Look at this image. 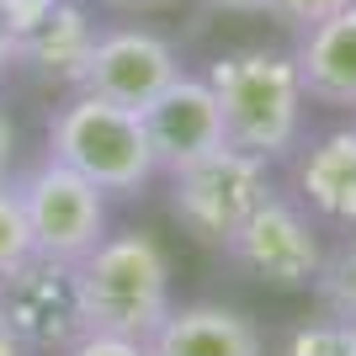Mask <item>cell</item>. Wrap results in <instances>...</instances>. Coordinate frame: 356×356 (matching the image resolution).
<instances>
[{
    "mask_svg": "<svg viewBox=\"0 0 356 356\" xmlns=\"http://www.w3.org/2000/svg\"><path fill=\"white\" fill-rule=\"evenodd\" d=\"M213 11H234V16H266L271 0H208Z\"/></svg>",
    "mask_w": 356,
    "mask_h": 356,
    "instance_id": "cell-20",
    "label": "cell"
},
{
    "mask_svg": "<svg viewBox=\"0 0 356 356\" xmlns=\"http://www.w3.org/2000/svg\"><path fill=\"white\" fill-rule=\"evenodd\" d=\"M181 74L176 48L144 27H118L90 38L86 59L74 70V90H90L102 102H118L128 112H144L170 80Z\"/></svg>",
    "mask_w": 356,
    "mask_h": 356,
    "instance_id": "cell-8",
    "label": "cell"
},
{
    "mask_svg": "<svg viewBox=\"0 0 356 356\" xmlns=\"http://www.w3.org/2000/svg\"><path fill=\"white\" fill-rule=\"evenodd\" d=\"M293 64H298V80H303L309 102L335 106V112H356V0L346 11L314 22L309 32H298Z\"/></svg>",
    "mask_w": 356,
    "mask_h": 356,
    "instance_id": "cell-11",
    "label": "cell"
},
{
    "mask_svg": "<svg viewBox=\"0 0 356 356\" xmlns=\"http://www.w3.org/2000/svg\"><path fill=\"white\" fill-rule=\"evenodd\" d=\"M106 6H122V11H165V6H181V0H106Z\"/></svg>",
    "mask_w": 356,
    "mask_h": 356,
    "instance_id": "cell-23",
    "label": "cell"
},
{
    "mask_svg": "<svg viewBox=\"0 0 356 356\" xmlns=\"http://www.w3.org/2000/svg\"><path fill=\"white\" fill-rule=\"evenodd\" d=\"M11 64H16V43H11V32H6V16H0V80H6Z\"/></svg>",
    "mask_w": 356,
    "mask_h": 356,
    "instance_id": "cell-22",
    "label": "cell"
},
{
    "mask_svg": "<svg viewBox=\"0 0 356 356\" xmlns=\"http://www.w3.org/2000/svg\"><path fill=\"white\" fill-rule=\"evenodd\" d=\"M11 170H16V122L0 106V181H11Z\"/></svg>",
    "mask_w": 356,
    "mask_h": 356,
    "instance_id": "cell-19",
    "label": "cell"
},
{
    "mask_svg": "<svg viewBox=\"0 0 356 356\" xmlns=\"http://www.w3.org/2000/svg\"><path fill=\"white\" fill-rule=\"evenodd\" d=\"M74 277H80L86 330L149 341L154 325L170 314V261H165L160 239L144 234V229L106 234L74 266Z\"/></svg>",
    "mask_w": 356,
    "mask_h": 356,
    "instance_id": "cell-2",
    "label": "cell"
},
{
    "mask_svg": "<svg viewBox=\"0 0 356 356\" xmlns=\"http://www.w3.org/2000/svg\"><path fill=\"white\" fill-rule=\"evenodd\" d=\"M59 356H149L144 341H128V335H102V330H86L80 341L70 346V351Z\"/></svg>",
    "mask_w": 356,
    "mask_h": 356,
    "instance_id": "cell-18",
    "label": "cell"
},
{
    "mask_svg": "<svg viewBox=\"0 0 356 356\" xmlns=\"http://www.w3.org/2000/svg\"><path fill=\"white\" fill-rule=\"evenodd\" d=\"M48 154L59 165H70V170H80L106 197H134L160 176L154 154H149V138H144V118L118 102L90 96V90H74L54 112Z\"/></svg>",
    "mask_w": 356,
    "mask_h": 356,
    "instance_id": "cell-3",
    "label": "cell"
},
{
    "mask_svg": "<svg viewBox=\"0 0 356 356\" xmlns=\"http://www.w3.org/2000/svg\"><path fill=\"white\" fill-rule=\"evenodd\" d=\"M223 255L239 271H250L255 282L282 287V293H309L314 277H319V261H325V245H319V229H314L309 208H298V202L271 192L234 229Z\"/></svg>",
    "mask_w": 356,
    "mask_h": 356,
    "instance_id": "cell-6",
    "label": "cell"
},
{
    "mask_svg": "<svg viewBox=\"0 0 356 356\" xmlns=\"http://www.w3.org/2000/svg\"><path fill=\"white\" fill-rule=\"evenodd\" d=\"M0 314L11 319L27 356H59L86 335L80 277L70 261H48V255H32L22 271L0 282Z\"/></svg>",
    "mask_w": 356,
    "mask_h": 356,
    "instance_id": "cell-7",
    "label": "cell"
},
{
    "mask_svg": "<svg viewBox=\"0 0 356 356\" xmlns=\"http://www.w3.org/2000/svg\"><path fill=\"white\" fill-rule=\"evenodd\" d=\"M0 356H27V346L16 341V330H11V319L0 314Z\"/></svg>",
    "mask_w": 356,
    "mask_h": 356,
    "instance_id": "cell-21",
    "label": "cell"
},
{
    "mask_svg": "<svg viewBox=\"0 0 356 356\" xmlns=\"http://www.w3.org/2000/svg\"><path fill=\"white\" fill-rule=\"evenodd\" d=\"M298 197L325 223L356 229V122L319 134L298 154Z\"/></svg>",
    "mask_w": 356,
    "mask_h": 356,
    "instance_id": "cell-12",
    "label": "cell"
},
{
    "mask_svg": "<svg viewBox=\"0 0 356 356\" xmlns=\"http://www.w3.org/2000/svg\"><path fill=\"white\" fill-rule=\"evenodd\" d=\"M314 293H319L330 319L356 325V239H346L341 250H325L319 277H314Z\"/></svg>",
    "mask_w": 356,
    "mask_h": 356,
    "instance_id": "cell-14",
    "label": "cell"
},
{
    "mask_svg": "<svg viewBox=\"0 0 356 356\" xmlns=\"http://www.w3.org/2000/svg\"><path fill=\"white\" fill-rule=\"evenodd\" d=\"M208 86L218 96L223 144L255 160H282L303 134V80L282 48H239L208 64Z\"/></svg>",
    "mask_w": 356,
    "mask_h": 356,
    "instance_id": "cell-1",
    "label": "cell"
},
{
    "mask_svg": "<svg viewBox=\"0 0 356 356\" xmlns=\"http://www.w3.org/2000/svg\"><path fill=\"white\" fill-rule=\"evenodd\" d=\"M138 118H144V138L160 176H176L186 165L208 160L213 149H223V118L208 74H176Z\"/></svg>",
    "mask_w": 356,
    "mask_h": 356,
    "instance_id": "cell-9",
    "label": "cell"
},
{
    "mask_svg": "<svg viewBox=\"0 0 356 356\" xmlns=\"http://www.w3.org/2000/svg\"><path fill=\"white\" fill-rule=\"evenodd\" d=\"M293 356H356V325L319 319V325L293 335Z\"/></svg>",
    "mask_w": 356,
    "mask_h": 356,
    "instance_id": "cell-16",
    "label": "cell"
},
{
    "mask_svg": "<svg viewBox=\"0 0 356 356\" xmlns=\"http://www.w3.org/2000/svg\"><path fill=\"white\" fill-rule=\"evenodd\" d=\"M27 261H32V229L22 213V192H16V181H0V282Z\"/></svg>",
    "mask_w": 356,
    "mask_h": 356,
    "instance_id": "cell-15",
    "label": "cell"
},
{
    "mask_svg": "<svg viewBox=\"0 0 356 356\" xmlns=\"http://www.w3.org/2000/svg\"><path fill=\"white\" fill-rule=\"evenodd\" d=\"M346 6H351V0H271L266 16H277V22L293 27V32H309L314 22H325V16L346 11Z\"/></svg>",
    "mask_w": 356,
    "mask_h": 356,
    "instance_id": "cell-17",
    "label": "cell"
},
{
    "mask_svg": "<svg viewBox=\"0 0 356 356\" xmlns=\"http://www.w3.org/2000/svg\"><path fill=\"white\" fill-rule=\"evenodd\" d=\"M170 181V218L186 229L192 239L202 245H229L234 229L250 218L261 202L271 197V176H266V160H255L245 149H213L208 160L176 170Z\"/></svg>",
    "mask_w": 356,
    "mask_h": 356,
    "instance_id": "cell-4",
    "label": "cell"
},
{
    "mask_svg": "<svg viewBox=\"0 0 356 356\" xmlns=\"http://www.w3.org/2000/svg\"><path fill=\"white\" fill-rule=\"evenodd\" d=\"M16 192H22V213L32 229V255L80 266L106 239V192H96L80 170L59 165L54 154L43 165H32L16 181Z\"/></svg>",
    "mask_w": 356,
    "mask_h": 356,
    "instance_id": "cell-5",
    "label": "cell"
},
{
    "mask_svg": "<svg viewBox=\"0 0 356 356\" xmlns=\"http://www.w3.org/2000/svg\"><path fill=\"white\" fill-rule=\"evenodd\" d=\"M90 38H96V32H90V22L80 16V6L54 0V11L16 43V59L38 64L43 74H64V80H74V70H80V59H86Z\"/></svg>",
    "mask_w": 356,
    "mask_h": 356,
    "instance_id": "cell-13",
    "label": "cell"
},
{
    "mask_svg": "<svg viewBox=\"0 0 356 356\" xmlns=\"http://www.w3.org/2000/svg\"><path fill=\"white\" fill-rule=\"evenodd\" d=\"M149 356H266L261 325L229 303H170L154 335L144 341Z\"/></svg>",
    "mask_w": 356,
    "mask_h": 356,
    "instance_id": "cell-10",
    "label": "cell"
}]
</instances>
